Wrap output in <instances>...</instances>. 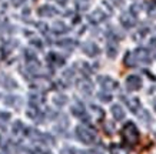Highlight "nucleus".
Masks as SVG:
<instances>
[{"instance_id": "nucleus-1", "label": "nucleus", "mask_w": 156, "mask_h": 154, "mask_svg": "<svg viewBox=\"0 0 156 154\" xmlns=\"http://www.w3.org/2000/svg\"><path fill=\"white\" fill-rule=\"evenodd\" d=\"M122 137H123V141L129 145V147H135V145L139 143V139H140V135H139V130H137V127L133 124L132 121L126 123L122 128Z\"/></svg>"}, {"instance_id": "nucleus-2", "label": "nucleus", "mask_w": 156, "mask_h": 154, "mask_svg": "<svg viewBox=\"0 0 156 154\" xmlns=\"http://www.w3.org/2000/svg\"><path fill=\"white\" fill-rule=\"evenodd\" d=\"M76 137L83 144H93L96 141V131L87 126H77L76 127Z\"/></svg>"}, {"instance_id": "nucleus-3", "label": "nucleus", "mask_w": 156, "mask_h": 154, "mask_svg": "<svg viewBox=\"0 0 156 154\" xmlns=\"http://www.w3.org/2000/svg\"><path fill=\"white\" fill-rule=\"evenodd\" d=\"M29 139H32L33 141H40V143H44V144H53L55 141L50 135L43 134L37 130H29Z\"/></svg>"}, {"instance_id": "nucleus-4", "label": "nucleus", "mask_w": 156, "mask_h": 154, "mask_svg": "<svg viewBox=\"0 0 156 154\" xmlns=\"http://www.w3.org/2000/svg\"><path fill=\"white\" fill-rule=\"evenodd\" d=\"M99 84L102 86V89L106 90V91H112V90H116L119 87L116 80H113L112 77H106V76L99 77Z\"/></svg>"}, {"instance_id": "nucleus-5", "label": "nucleus", "mask_w": 156, "mask_h": 154, "mask_svg": "<svg viewBox=\"0 0 156 154\" xmlns=\"http://www.w3.org/2000/svg\"><path fill=\"white\" fill-rule=\"evenodd\" d=\"M133 54H135V59H136V63H140V64H147L152 60L151 54H149V51L146 49H136L133 51Z\"/></svg>"}, {"instance_id": "nucleus-6", "label": "nucleus", "mask_w": 156, "mask_h": 154, "mask_svg": "<svg viewBox=\"0 0 156 154\" xmlns=\"http://www.w3.org/2000/svg\"><path fill=\"white\" fill-rule=\"evenodd\" d=\"M82 50H83V53L85 54H87V56L90 57H95L99 54L100 49L98 47V44L96 43H92V42H86L82 44Z\"/></svg>"}, {"instance_id": "nucleus-7", "label": "nucleus", "mask_w": 156, "mask_h": 154, "mask_svg": "<svg viewBox=\"0 0 156 154\" xmlns=\"http://www.w3.org/2000/svg\"><path fill=\"white\" fill-rule=\"evenodd\" d=\"M142 86V80L139 76H128L126 77V87L130 91H135V90H139Z\"/></svg>"}, {"instance_id": "nucleus-8", "label": "nucleus", "mask_w": 156, "mask_h": 154, "mask_svg": "<svg viewBox=\"0 0 156 154\" xmlns=\"http://www.w3.org/2000/svg\"><path fill=\"white\" fill-rule=\"evenodd\" d=\"M46 61L52 67H60V66L65 64V57H62L57 53H49L48 56H46Z\"/></svg>"}, {"instance_id": "nucleus-9", "label": "nucleus", "mask_w": 156, "mask_h": 154, "mask_svg": "<svg viewBox=\"0 0 156 154\" xmlns=\"http://www.w3.org/2000/svg\"><path fill=\"white\" fill-rule=\"evenodd\" d=\"M120 23H122L123 27L130 29V27H133V26L136 24V17H135V14H133L132 12L123 13L122 16H120Z\"/></svg>"}, {"instance_id": "nucleus-10", "label": "nucleus", "mask_w": 156, "mask_h": 154, "mask_svg": "<svg viewBox=\"0 0 156 154\" xmlns=\"http://www.w3.org/2000/svg\"><path fill=\"white\" fill-rule=\"evenodd\" d=\"M70 111H72V114L75 117H79V118H87L86 117V111H85V106L82 104V103H79V101H76L75 104H72V108H70Z\"/></svg>"}, {"instance_id": "nucleus-11", "label": "nucleus", "mask_w": 156, "mask_h": 154, "mask_svg": "<svg viewBox=\"0 0 156 154\" xmlns=\"http://www.w3.org/2000/svg\"><path fill=\"white\" fill-rule=\"evenodd\" d=\"M77 87H79V90H80V91L85 94V96H90V94H92V91H93V86H92V83H90L87 79L79 80Z\"/></svg>"}, {"instance_id": "nucleus-12", "label": "nucleus", "mask_w": 156, "mask_h": 154, "mask_svg": "<svg viewBox=\"0 0 156 154\" xmlns=\"http://www.w3.org/2000/svg\"><path fill=\"white\" fill-rule=\"evenodd\" d=\"M37 14L40 17H53L55 14H57V10L52 6H42V7H39Z\"/></svg>"}, {"instance_id": "nucleus-13", "label": "nucleus", "mask_w": 156, "mask_h": 154, "mask_svg": "<svg viewBox=\"0 0 156 154\" xmlns=\"http://www.w3.org/2000/svg\"><path fill=\"white\" fill-rule=\"evenodd\" d=\"M125 103L128 104L129 110H130L132 113H137L139 111V108H140V101H139V98H136V97L125 98Z\"/></svg>"}, {"instance_id": "nucleus-14", "label": "nucleus", "mask_w": 156, "mask_h": 154, "mask_svg": "<svg viewBox=\"0 0 156 154\" xmlns=\"http://www.w3.org/2000/svg\"><path fill=\"white\" fill-rule=\"evenodd\" d=\"M105 19H106V14H105L100 9L95 10V12L89 16V20L90 22H93V23H100V22H103Z\"/></svg>"}, {"instance_id": "nucleus-15", "label": "nucleus", "mask_w": 156, "mask_h": 154, "mask_svg": "<svg viewBox=\"0 0 156 154\" xmlns=\"http://www.w3.org/2000/svg\"><path fill=\"white\" fill-rule=\"evenodd\" d=\"M112 114H113L115 120H123L125 118V111H123V108L119 106V104H115L112 106Z\"/></svg>"}, {"instance_id": "nucleus-16", "label": "nucleus", "mask_w": 156, "mask_h": 154, "mask_svg": "<svg viewBox=\"0 0 156 154\" xmlns=\"http://www.w3.org/2000/svg\"><path fill=\"white\" fill-rule=\"evenodd\" d=\"M43 100V96L40 93H30V96H29V101H30V106H33V107H37L39 104L42 103Z\"/></svg>"}, {"instance_id": "nucleus-17", "label": "nucleus", "mask_w": 156, "mask_h": 154, "mask_svg": "<svg viewBox=\"0 0 156 154\" xmlns=\"http://www.w3.org/2000/svg\"><path fill=\"white\" fill-rule=\"evenodd\" d=\"M123 63H125V66H126V67H135V66L137 64L136 59H135V54H133V53H130V51H128V53H126V56H125V59H123Z\"/></svg>"}, {"instance_id": "nucleus-18", "label": "nucleus", "mask_w": 156, "mask_h": 154, "mask_svg": "<svg viewBox=\"0 0 156 154\" xmlns=\"http://www.w3.org/2000/svg\"><path fill=\"white\" fill-rule=\"evenodd\" d=\"M52 30H53V33H56V34H63V33L67 32V26L63 23V22H56V23L53 24Z\"/></svg>"}, {"instance_id": "nucleus-19", "label": "nucleus", "mask_w": 156, "mask_h": 154, "mask_svg": "<svg viewBox=\"0 0 156 154\" xmlns=\"http://www.w3.org/2000/svg\"><path fill=\"white\" fill-rule=\"evenodd\" d=\"M27 70L32 73V74H37L40 71V64H39L37 60H30L27 61Z\"/></svg>"}, {"instance_id": "nucleus-20", "label": "nucleus", "mask_w": 156, "mask_h": 154, "mask_svg": "<svg viewBox=\"0 0 156 154\" xmlns=\"http://www.w3.org/2000/svg\"><path fill=\"white\" fill-rule=\"evenodd\" d=\"M27 116L30 117V118H33V120H37V121L42 120V114H40V111L37 110V107H33V106H30V108L27 110Z\"/></svg>"}, {"instance_id": "nucleus-21", "label": "nucleus", "mask_w": 156, "mask_h": 154, "mask_svg": "<svg viewBox=\"0 0 156 154\" xmlns=\"http://www.w3.org/2000/svg\"><path fill=\"white\" fill-rule=\"evenodd\" d=\"M12 133H13L14 135H22L24 133V127L23 124H22V121H14L13 123V127H12Z\"/></svg>"}, {"instance_id": "nucleus-22", "label": "nucleus", "mask_w": 156, "mask_h": 154, "mask_svg": "<svg viewBox=\"0 0 156 154\" xmlns=\"http://www.w3.org/2000/svg\"><path fill=\"white\" fill-rule=\"evenodd\" d=\"M57 46L59 47H63V49H67V50H72V49H75V42L70 40V39H66V40H60V42H57Z\"/></svg>"}, {"instance_id": "nucleus-23", "label": "nucleus", "mask_w": 156, "mask_h": 154, "mask_svg": "<svg viewBox=\"0 0 156 154\" xmlns=\"http://www.w3.org/2000/svg\"><path fill=\"white\" fill-rule=\"evenodd\" d=\"M53 101H55L56 106L62 107V106H65V104L67 103V97L65 96V94H56V96L53 97Z\"/></svg>"}, {"instance_id": "nucleus-24", "label": "nucleus", "mask_w": 156, "mask_h": 154, "mask_svg": "<svg viewBox=\"0 0 156 154\" xmlns=\"http://www.w3.org/2000/svg\"><path fill=\"white\" fill-rule=\"evenodd\" d=\"M106 51H108V56L110 57V59H113V57L116 56V53H118V46H116L113 42H110L108 44V47H106Z\"/></svg>"}, {"instance_id": "nucleus-25", "label": "nucleus", "mask_w": 156, "mask_h": 154, "mask_svg": "<svg viewBox=\"0 0 156 154\" xmlns=\"http://www.w3.org/2000/svg\"><path fill=\"white\" fill-rule=\"evenodd\" d=\"M90 108H92V111H93V114H95V117L98 118V120H100V118H103V116H105V113H103V110L100 107H98V106H90Z\"/></svg>"}, {"instance_id": "nucleus-26", "label": "nucleus", "mask_w": 156, "mask_h": 154, "mask_svg": "<svg viewBox=\"0 0 156 154\" xmlns=\"http://www.w3.org/2000/svg\"><path fill=\"white\" fill-rule=\"evenodd\" d=\"M110 154H128V151L123 150L122 147L118 144H112L110 145Z\"/></svg>"}, {"instance_id": "nucleus-27", "label": "nucleus", "mask_w": 156, "mask_h": 154, "mask_svg": "<svg viewBox=\"0 0 156 154\" xmlns=\"http://www.w3.org/2000/svg\"><path fill=\"white\" fill-rule=\"evenodd\" d=\"M103 128H105V131H106V134H109V135H112L113 134V131H115V127H113V123H105V126H103Z\"/></svg>"}, {"instance_id": "nucleus-28", "label": "nucleus", "mask_w": 156, "mask_h": 154, "mask_svg": "<svg viewBox=\"0 0 156 154\" xmlns=\"http://www.w3.org/2000/svg\"><path fill=\"white\" fill-rule=\"evenodd\" d=\"M9 145V139L5 134H0V149H7Z\"/></svg>"}, {"instance_id": "nucleus-29", "label": "nucleus", "mask_w": 156, "mask_h": 154, "mask_svg": "<svg viewBox=\"0 0 156 154\" xmlns=\"http://www.w3.org/2000/svg\"><path fill=\"white\" fill-rule=\"evenodd\" d=\"M24 57H26V60L30 61V60H36V54H34L32 50H24Z\"/></svg>"}, {"instance_id": "nucleus-30", "label": "nucleus", "mask_w": 156, "mask_h": 154, "mask_svg": "<svg viewBox=\"0 0 156 154\" xmlns=\"http://www.w3.org/2000/svg\"><path fill=\"white\" fill-rule=\"evenodd\" d=\"M60 154H82L80 151H77L76 149H72V147H66L60 151Z\"/></svg>"}, {"instance_id": "nucleus-31", "label": "nucleus", "mask_w": 156, "mask_h": 154, "mask_svg": "<svg viewBox=\"0 0 156 154\" xmlns=\"http://www.w3.org/2000/svg\"><path fill=\"white\" fill-rule=\"evenodd\" d=\"M32 154H52L49 150L46 149H42V147H36V149L32 151Z\"/></svg>"}, {"instance_id": "nucleus-32", "label": "nucleus", "mask_w": 156, "mask_h": 154, "mask_svg": "<svg viewBox=\"0 0 156 154\" xmlns=\"http://www.w3.org/2000/svg\"><path fill=\"white\" fill-rule=\"evenodd\" d=\"M98 97L102 100V101H110V94H106V93H99L98 94Z\"/></svg>"}, {"instance_id": "nucleus-33", "label": "nucleus", "mask_w": 156, "mask_h": 154, "mask_svg": "<svg viewBox=\"0 0 156 154\" xmlns=\"http://www.w3.org/2000/svg\"><path fill=\"white\" fill-rule=\"evenodd\" d=\"M5 103L7 104V106H16V104H14V103H16V97H13V96H7Z\"/></svg>"}, {"instance_id": "nucleus-34", "label": "nucleus", "mask_w": 156, "mask_h": 154, "mask_svg": "<svg viewBox=\"0 0 156 154\" xmlns=\"http://www.w3.org/2000/svg\"><path fill=\"white\" fill-rule=\"evenodd\" d=\"M147 13H149V16H151V17H156V5H151V6H149Z\"/></svg>"}, {"instance_id": "nucleus-35", "label": "nucleus", "mask_w": 156, "mask_h": 154, "mask_svg": "<svg viewBox=\"0 0 156 154\" xmlns=\"http://www.w3.org/2000/svg\"><path fill=\"white\" fill-rule=\"evenodd\" d=\"M140 118H142V120H145V121H146V124H149V121H151V117H149V114H147V111H145V110H143L142 111V114H140Z\"/></svg>"}, {"instance_id": "nucleus-36", "label": "nucleus", "mask_w": 156, "mask_h": 154, "mask_svg": "<svg viewBox=\"0 0 156 154\" xmlns=\"http://www.w3.org/2000/svg\"><path fill=\"white\" fill-rule=\"evenodd\" d=\"M12 2V5L14 6V7H19V6H22L26 2V0H10Z\"/></svg>"}, {"instance_id": "nucleus-37", "label": "nucleus", "mask_w": 156, "mask_h": 154, "mask_svg": "<svg viewBox=\"0 0 156 154\" xmlns=\"http://www.w3.org/2000/svg\"><path fill=\"white\" fill-rule=\"evenodd\" d=\"M32 44H33V46H36L37 49H42V47H43L42 42H40L39 39H34V40H32Z\"/></svg>"}, {"instance_id": "nucleus-38", "label": "nucleus", "mask_w": 156, "mask_h": 154, "mask_svg": "<svg viewBox=\"0 0 156 154\" xmlns=\"http://www.w3.org/2000/svg\"><path fill=\"white\" fill-rule=\"evenodd\" d=\"M0 118L6 121V120H9V118H10V114H9V113H0Z\"/></svg>"}, {"instance_id": "nucleus-39", "label": "nucleus", "mask_w": 156, "mask_h": 154, "mask_svg": "<svg viewBox=\"0 0 156 154\" xmlns=\"http://www.w3.org/2000/svg\"><path fill=\"white\" fill-rule=\"evenodd\" d=\"M112 3H113L116 7H119V6H123V0H110Z\"/></svg>"}, {"instance_id": "nucleus-40", "label": "nucleus", "mask_w": 156, "mask_h": 154, "mask_svg": "<svg viewBox=\"0 0 156 154\" xmlns=\"http://www.w3.org/2000/svg\"><path fill=\"white\" fill-rule=\"evenodd\" d=\"M149 46H151L152 49H156V37L151 39V42H149Z\"/></svg>"}, {"instance_id": "nucleus-41", "label": "nucleus", "mask_w": 156, "mask_h": 154, "mask_svg": "<svg viewBox=\"0 0 156 154\" xmlns=\"http://www.w3.org/2000/svg\"><path fill=\"white\" fill-rule=\"evenodd\" d=\"M57 2H59V3H65L66 0H57Z\"/></svg>"}, {"instance_id": "nucleus-42", "label": "nucleus", "mask_w": 156, "mask_h": 154, "mask_svg": "<svg viewBox=\"0 0 156 154\" xmlns=\"http://www.w3.org/2000/svg\"><path fill=\"white\" fill-rule=\"evenodd\" d=\"M155 110H156V104H155Z\"/></svg>"}, {"instance_id": "nucleus-43", "label": "nucleus", "mask_w": 156, "mask_h": 154, "mask_svg": "<svg viewBox=\"0 0 156 154\" xmlns=\"http://www.w3.org/2000/svg\"><path fill=\"white\" fill-rule=\"evenodd\" d=\"M153 2H156V0H153Z\"/></svg>"}]
</instances>
